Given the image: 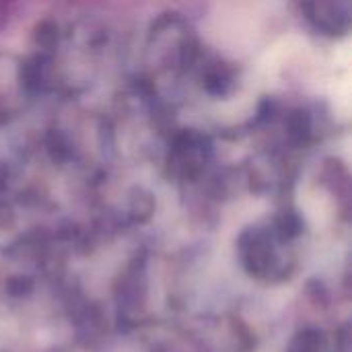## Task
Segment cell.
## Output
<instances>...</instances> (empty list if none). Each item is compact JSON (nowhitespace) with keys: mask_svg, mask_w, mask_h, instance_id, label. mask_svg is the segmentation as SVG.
Returning a JSON list of instances; mask_svg holds the SVG:
<instances>
[{"mask_svg":"<svg viewBox=\"0 0 352 352\" xmlns=\"http://www.w3.org/2000/svg\"><path fill=\"white\" fill-rule=\"evenodd\" d=\"M194 35L179 16H163L151 31L146 56L153 68L177 70L194 62Z\"/></svg>","mask_w":352,"mask_h":352,"instance_id":"obj_1","label":"cell"},{"mask_svg":"<svg viewBox=\"0 0 352 352\" xmlns=\"http://www.w3.org/2000/svg\"><path fill=\"white\" fill-rule=\"evenodd\" d=\"M307 21L328 37L349 35L352 25V0H303Z\"/></svg>","mask_w":352,"mask_h":352,"instance_id":"obj_2","label":"cell"}]
</instances>
